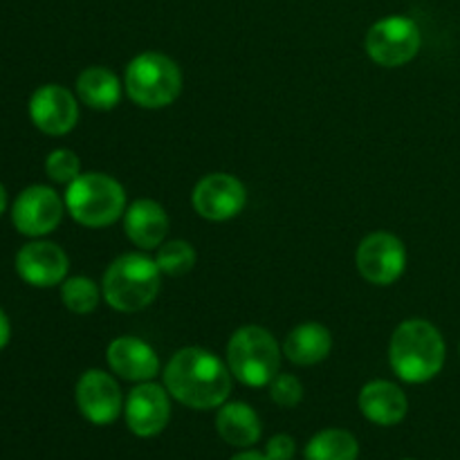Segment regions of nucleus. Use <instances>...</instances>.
<instances>
[{
	"instance_id": "9d476101",
	"label": "nucleus",
	"mask_w": 460,
	"mask_h": 460,
	"mask_svg": "<svg viewBox=\"0 0 460 460\" xmlns=\"http://www.w3.org/2000/svg\"><path fill=\"white\" fill-rule=\"evenodd\" d=\"M76 404L81 416L93 425H112L124 411L121 389L108 373L85 371L76 382Z\"/></svg>"
},
{
	"instance_id": "4be33fe9",
	"label": "nucleus",
	"mask_w": 460,
	"mask_h": 460,
	"mask_svg": "<svg viewBox=\"0 0 460 460\" xmlns=\"http://www.w3.org/2000/svg\"><path fill=\"white\" fill-rule=\"evenodd\" d=\"M61 299L67 310L76 314H88L99 304V288L88 277H70L61 286Z\"/></svg>"
},
{
	"instance_id": "20e7f679",
	"label": "nucleus",
	"mask_w": 460,
	"mask_h": 460,
	"mask_svg": "<svg viewBox=\"0 0 460 460\" xmlns=\"http://www.w3.org/2000/svg\"><path fill=\"white\" fill-rule=\"evenodd\" d=\"M227 364L238 382L261 389L279 376L281 350L272 332L261 326H245L229 340Z\"/></svg>"
},
{
	"instance_id": "a878e982",
	"label": "nucleus",
	"mask_w": 460,
	"mask_h": 460,
	"mask_svg": "<svg viewBox=\"0 0 460 460\" xmlns=\"http://www.w3.org/2000/svg\"><path fill=\"white\" fill-rule=\"evenodd\" d=\"M270 460H292L296 454V443L292 436L288 434H277L268 440V447H265Z\"/></svg>"
},
{
	"instance_id": "a211bd4d",
	"label": "nucleus",
	"mask_w": 460,
	"mask_h": 460,
	"mask_svg": "<svg viewBox=\"0 0 460 460\" xmlns=\"http://www.w3.org/2000/svg\"><path fill=\"white\" fill-rule=\"evenodd\" d=\"M216 429L225 443L241 449L259 443L261 431H263L259 413L245 402H225L216 416Z\"/></svg>"
},
{
	"instance_id": "423d86ee",
	"label": "nucleus",
	"mask_w": 460,
	"mask_h": 460,
	"mask_svg": "<svg viewBox=\"0 0 460 460\" xmlns=\"http://www.w3.org/2000/svg\"><path fill=\"white\" fill-rule=\"evenodd\" d=\"M126 93L142 108H164L182 90L178 63L160 52H144L126 67Z\"/></svg>"
},
{
	"instance_id": "aec40b11",
	"label": "nucleus",
	"mask_w": 460,
	"mask_h": 460,
	"mask_svg": "<svg viewBox=\"0 0 460 460\" xmlns=\"http://www.w3.org/2000/svg\"><path fill=\"white\" fill-rule=\"evenodd\" d=\"M76 93L85 106L97 108V111H111L121 99V81L108 67L93 66L79 75Z\"/></svg>"
},
{
	"instance_id": "6ab92c4d",
	"label": "nucleus",
	"mask_w": 460,
	"mask_h": 460,
	"mask_svg": "<svg viewBox=\"0 0 460 460\" xmlns=\"http://www.w3.org/2000/svg\"><path fill=\"white\" fill-rule=\"evenodd\" d=\"M332 337L322 323H301L288 335L286 358L299 367H313L331 355Z\"/></svg>"
},
{
	"instance_id": "bb28decb",
	"label": "nucleus",
	"mask_w": 460,
	"mask_h": 460,
	"mask_svg": "<svg viewBox=\"0 0 460 460\" xmlns=\"http://www.w3.org/2000/svg\"><path fill=\"white\" fill-rule=\"evenodd\" d=\"M9 337H12V326H9L7 314H4L3 308H0V350L9 344Z\"/></svg>"
},
{
	"instance_id": "ddd939ff",
	"label": "nucleus",
	"mask_w": 460,
	"mask_h": 460,
	"mask_svg": "<svg viewBox=\"0 0 460 460\" xmlns=\"http://www.w3.org/2000/svg\"><path fill=\"white\" fill-rule=\"evenodd\" d=\"M30 117L39 130L48 135L70 133L79 119V106L72 93L63 85H40L30 99Z\"/></svg>"
},
{
	"instance_id": "9b49d317",
	"label": "nucleus",
	"mask_w": 460,
	"mask_h": 460,
	"mask_svg": "<svg viewBox=\"0 0 460 460\" xmlns=\"http://www.w3.org/2000/svg\"><path fill=\"white\" fill-rule=\"evenodd\" d=\"M191 202L202 218L229 220L245 207V184L229 173H209L196 184Z\"/></svg>"
},
{
	"instance_id": "1a4fd4ad",
	"label": "nucleus",
	"mask_w": 460,
	"mask_h": 460,
	"mask_svg": "<svg viewBox=\"0 0 460 460\" xmlns=\"http://www.w3.org/2000/svg\"><path fill=\"white\" fill-rule=\"evenodd\" d=\"M63 218V202L54 189L34 184L16 198L12 207V220L25 236H45L54 232Z\"/></svg>"
},
{
	"instance_id": "6e6552de",
	"label": "nucleus",
	"mask_w": 460,
	"mask_h": 460,
	"mask_svg": "<svg viewBox=\"0 0 460 460\" xmlns=\"http://www.w3.org/2000/svg\"><path fill=\"white\" fill-rule=\"evenodd\" d=\"M407 268V250L394 234H368L358 247V270L368 283L391 286Z\"/></svg>"
},
{
	"instance_id": "7ed1b4c3",
	"label": "nucleus",
	"mask_w": 460,
	"mask_h": 460,
	"mask_svg": "<svg viewBox=\"0 0 460 460\" xmlns=\"http://www.w3.org/2000/svg\"><path fill=\"white\" fill-rule=\"evenodd\" d=\"M160 292V268L144 254H124L103 274V296L121 313H137L155 301Z\"/></svg>"
},
{
	"instance_id": "4468645a",
	"label": "nucleus",
	"mask_w": 460,
	"mask_h": 460,
	"mask_svg": "<svg viewBox=\"0 0 460 460\" xmlns=\"http://www.w3.org/2000/svg\"><path fill=\"white\" fill-rule=\"evenodd\" d=\"M67 265L66 252L48 241L30 243L16 256L18 277L34 288H52L66 281Z\"/></svg>"
},
{
	"instance_id": "412c9836",
	"label": "nucleus",
	"mask_w": 460,
	"mask_h": 460,
	"mask_svg": "<svg viewBox=\"0 0 460 460\" xmlns=\"http://www.w3.org/2000/svg\"><path fill=\"white\" fill-rule=\"evenodd\" d=\"M359 443L346 429H323L305 445V460H358Z\"/></svg>"
},
{
	"instance_id": "cd10ccee",
	"label": "nucleus",
	"mask_w": 460,
	"mask_h": 460,
	"mask_svg": "<svg viewBox=\"0 0 460 460\" xmlns=\"http://www.w3.org/2000/svg\"><path fill=\"white\" fill-rule=\"evenodd\" d=\"M229 460H270L268 454H261V452H254V449H250V452H243V454H236L234 458Z\"/></svg>"
},
{
	"instance_id": "f257e3e1",
	"label": "nucleus",
	"mask_w": 460,
	"mask_h": 460,
	"mask_svg": "<svg viewBox=\"0 0 460 460\" xmlns=\"http://www.w3.org/2000/svg\"><path fill=\"white\" fill-rule=\"evenodd\" d=\"M164 386L184 407L218 409L232 394V371L209 350L189 349L178 350L164 368Z\"/></svg>"
},
{
	"instance_id": "5701e85b",
	"label": "nucleus",
	"mask_w": 460,
	"mask_h": 460,
	"mask_svg": "<svg viewBox=\"0 0 460 460\" xmlns=\"http://www.w3.org/2000/svg\"><path fill=\"white\" fill-rule=\"evenodd\" d=\"M155 263L160 272L169 274V277H180V274L191 272V268L196 265V250L187 241L164 243L160 245Z\"/></svg>"
},
{
	"instance_id": "dca6fc26",
	"label": "nucleus",
	"mask_w": 460,
	"mask_h": 460,
	"mask_svg": "<svg viewBox=\"0 0 460 460\" xmlns=\"http://www.w3.org/2000/svg\"><path fill=\"white\" fill-rule=\"evenodd\" d=\"M359 409L364 418L371 420L373 425L394 427L404 420L409 411L407 395L394 382L376 380L368 382L359 394Z\"/></svg>"
},
{
	"instance_id": "393cba45",
	"label": "nucleus",
	"mask_w": 460,
	"mask_h": 460,
	"mask_svg": "<svg viewBox=\"0 0 460 460\" xmlns=\"http://www.w3.org/2000/svg\"><path fill=\"white\" fill-rule=\"evenodd\" d=\"M270 395L274 402L283 409H292L304 400V386L295 376L288 373H279L272 382H270Z\"/></svg>"
},
{
	"instance_id": "0eeeda50",
	"label": "nucleus",
	"mask_w": 460,
	"mask_h": 460,
	"mask_svg": "<svg viewBox=\"0 0 460 460\" xmlns=\"http://www.w3.org/2000/svg\"><path fill=\"white\" fill-rule=\"evenodd\" d=\"M420 27L409 16H386L371 25L367 34V52L385 67H398L420 52Z\"/></svg>"
},
{
	"instance_id": "39448f33",
	"label": "nucleus",
	"mask_w": 460,
	"mask_h": 460,
	"mask_svg": "<svg viewBox=\"0 0 460 460\" xmlns=\"http://www.w3.org/2000/svg\"><path fill=\"white\" fill-rule=\"evenodd\" d=\"M66 207L76 223L85 227H106L124 214L126 193L111 175L84 173L67 184Z\"/></svg>"
},
{
	"instance_id": "f8f14e48",
	"label": "nucleus",
	"mask_w": 460,
	"mask_h": 460,
	"mask_svg": "<svg viewBox=\"0 0 460 460\" xmlns=\"http://www.w3.org/2000/svg\"><path fill=\"white\" fill-rule=\"evenodd\" d=\"M124 418L128 429L139 438H153L169 425L171 402L166 389L153 382H142L128 394L124 404Z\"/></svg>"
},
{
	"instance_id": "f3484780",
	"label": "nucleus",
	"mask_w": 460,
	"mask_h": 460,
	"mask_svg": "<svg viewBox=\"0 0 460 460\" xmlns=\"http://www.w3.org/2000/svg\"><path fill=\"white\" fill-rule=\"evenodd\" d=\"M126 236L142 250L160 247L169 232V216L155 200H137L124 216Z\"/></svg>"
},
{
	"instance_id": "f03ea898",
	"label": "nucleus",
	"mask_w": 460,
	"mask_h": 460,
	"mask_svg": "<svg viewBox=\"0 0 460 460\" xmlns=\"http://www.w3.org/2000/svg\"><path fill=\"white\" fill-rule=\"evenodd\" d=\"M445 340L434 323L425 319H409L395 328L389 346L391 368L409 385H425L434 380L445 367Z\"/></svg>"
},
{
	"instance_id": "2eb2a0df",
	"label": "nucleus",
	"mask_w": 460,
	"mask_h": 460,
	"mask_svg": "<svg viewBox=\"0 0 460 460\" xmlns=\"http://www.w3.org/2000/svg\"><path fill=\"white\" fill-rule=\"evenodd\" d=\"M108 364L119 377L128 382H151L160 371L155 350L135 337H117L108 346Z\"/></svg>"
},
{
	"instance_id": "c756f323",
	"label": "nucleus",
	"mask_w": 460,
	"mask_h": 460,
	"mask_svg": "<svg viewBox=\"0 0 460 460\" xmlns=\"http://www.w3.org/2000/svg\"><path fill=\"white\" fill-rule=\"evenodd\" d=\"M402 460H413V458H402Z\"/></svg>"
},
{
	"instance_id": "b1692460",
	"label": "nucleus",
	"mask_w": 460,
	"mask_h": 460,
	"mask_svg": "<svg viewBox=\"0 0 460 460\" xmlns=\"http://www.w3.org/2000/svg\"><path fill=\"white\" fill-rule=\"evenodd\" d=\"M45 173L49 180L61 184H70L81 175V162L76 153L67 151V148H57L45 160Z\"/></svg>"
},
{
	"instance_id": "c85d7f7f",
	"label": "nucleus",
	"mask_w": 460,
	"mask_h": 460,
	"mask_svg": "<svg viewBox=\"0 0 460 460\" xmlns=\"http://www.w3.org/2000/svg\"><path fill=\"white\" fill-rule=\"evenodd\" d=\"M4 207H7V191H4V187L0 184V216H3Z\"/></svg>"
}]
</instances>
